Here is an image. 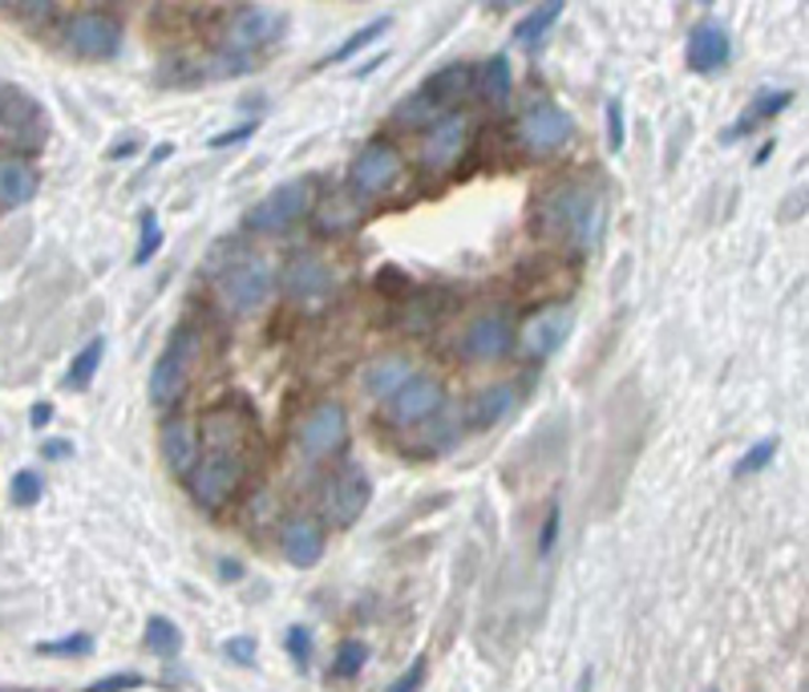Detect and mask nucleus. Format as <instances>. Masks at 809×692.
<instances>
[{
	"label": "nucleus",
	"instance_id": "nucleus-23",
	"mask_svg": "<svg viewBox=\"0 0 809 692\" xmlns=\"http://www.w3.org/2000/svg\"><path fill=\"white\" fill-rule=\"evenodd\" d=\"M511 89H514L511 57H506V53H494V57H485L482 74H478V94L485 98V106H494V110H506V106H511Z\"/></svg>",
	"mask_w": 809,
	"mask_h": 692
},
{
	"label": "nucleus",
	"instance_id": "nucleus-43",
	"mask_svg": "<svg viewBox=\"0 0 809 692\" xmlns=\"http://www.w3.org/2000/svg\"><path fill=\"white\" fill-rule=\"evenodd\" d=\"M45 421H53V405L50 402L33 405V426H45Z\"/></svg>",
	"mask_w": 809,
	"mask_h": 692
},
{
	"label": "nucleus",
	"instance_id": "nucleus-22",
	"mask_svg": "<svg viewBox=\"0 0 809 692\" xmlns=\"http://www.w3.org/2000/svg\"><path fill=\"white\" fill-rule=\"evenodd\" d=\"M280 547H284L292 567H311V563H320V554H324V530L316 527V523H304V518H299V523H287Z\"/></svg>",
	"mask_w": 809,
	"mask_h": 692
},
{
	"label": "nucleus",
	"instance_id": "nucleus-4",
	"mask_svg": "<svg viewBox=\"0 0 809 692\" xmlns=\"http://www.w3.org/2000/svg\"><path fill=\"white\" fill-rule=\"evenodd\" d=\"M195 353H199V340H195V332H175V340L166 344L158 353V361H154V369H150L146 377V393L150 402L158 405V409H166V405H175L183 393H187V381H190V365H195Z\"/></svg>",
	"mask_w": 809,
	"mask_h": 692
},
{
	"label": "nucleus",
	"instance_id": "nucleus-35",
	"mask_svg": "<svg viewBox=\"0 0 809 692\" xmlns=\"http://www.w3.org/2000/svg\"><path fill=\"white\" fill-rule=\"evenodd\" d=\"M422 684H425V660H413L409 672L393 680V684H389V692H422Z\"/></svg>",
	"mask_w": 809,
	"mask_h": 692
},
{
	"label": "nucleus",
	"instance_id": "nucleus-17",
	"mask_svg": "<svg viewBox=\"0 0 809 692\" xmlns=\"http://www.w3.org/2000/svg\"><path fill=\"white\" fill-rule=\"evenodd\" d=\"M567 332H571V308L567 304H550V308H543V312H535L526 320L518 340H523L526 356L543 361V356H550L567 340Z\"/></svg>",
	"mask_w": 809,
	"mask_h": 692
},
{
	"label": "nucleus",
	"instance_id": "nucleus-32",
	"mask_svg": "<svg viewBox=\"0 0 809 692\" xmlns=\"http://www.w3.org/2000/svg\"><path fill=\"white\" fill-rule=\"evenodd\" d=\"M364 660H369V644L345 640L337 648V664H332V672H337V677H357V672L364 668Z\"/></svg>",
	"mask_w": 809,
	"mask_h": 692
},
{
	"label": "nucleus",
	"instance_id": "nucleus-21",
	"mask_svg": "<svg viewBox=\"0 0 809 692\" xmlns=\"http://www.w3.org/2000/svg\"><path fill=\"white\" fill-rule=\"evenodd\" d=\"M37 187L41 178L25 158H17V154L0 158V207H25V202H33Z\"/></svg>",
	"mask_w": 809,
	"mask_h": 692
},
{
	"label": "nucleus",
	"instance_id": "nucleus-13",
	"mask_svg": "<svg viewBox=\"0 0 809 692\" xmlns=\"http://www.w3.org/2000/svg\"><path fill=\"white\" fill-rule=\"evenodd\" d=\"M511 344H514L511 320L499 312H485V316H473L470 325L461 328L458 356L461 361H499V356L511 353Z\"/></svg>",
	"mask_w": 809,
	"mask_h": 692
},
{
	"label": "nucleus",
	"instance_id": "nucleus-31",
	"mask_svg": "<svg viewBox=\"0 0 809 692\" xmlns=\"http://www.w3.org/2000/svg\"><path fill=\"white\" fill-rule=\"evenodd\" d=\"M162 248V227H158V215L146 211L142 215V240H138V252H134V267H146Z\"/></svg>",
	"mask_w": 809,
	"mask_h": 692
},
{
	"label": "nucleus",
	"instance_id": "nucleus-39",
	"mask_svg": "<svg viewBox=\"0 0 809 692\" xmlns=\"http://www.w3.org/2000/svg\"><path fill=\"white\" fill-rule=\"evenodd\" d=\"M223 652L231 656V660H239V664H248L251 656H255V640H251V636H236V640L223 644Z\"/></svg>",
	"mask_w": 809,
	"mask_h": 692
},
{
	"label": "nucleus",
	"instance_id": "nucleus-42",
	"mask_svg": "<svg viewBox=\"0 0 809 692\" xmlns=\"http://www.w3.org/2000/svg\"><path fill=\"white\" fill-rule=\"evenodd\" d=\"M555 535H559V506H550V510H547V523H543V539H538V551H550Z\"/></svg>",
	"mask_w": 809,
	"mask_h": 692
},
{
	"label": "nucleus",
	"instance_id": "nucleus-34",
	"mask_svg": "<svg viewBox=\"0 0 809 692\" xmlns=\"http://www.w3.org/2000/svg\"><path fill=\"white\" fill-rule=\"evenodd\" d=\"M13 498L21 506H33L41 498V479L33 474V470H25V474H17L13 479Z\"/></svg>",
	"mask_w": 809,
	"mask_h": 692
},
{
	"label": "nucleus",
	"instance_id": "nucleus-14",
	"mask_svg": "<svg viewBox=\"0 0 809 692\" xmlns=\"http://www.w3.org/2000/svg\"><path fill=\"white\" fill-rule=\"evenodd\" d=\"M349 438V414H345V405L340 402H320L304 417V426H299V450L308 453V458H328V453H337Z\"/></svg>",
	"mask_w": 809,
	"mask_h": 692
},
{
	"label": "nucleus",
	"instance_id": "nucleus-40",
	"mask_svg": "<svg viewBox=\"0 0 809 692\" xmlns=\"http://www.w3.org/2000/svg\"><path fill=\"white\" fill-rule=\"evenodd\" d=\"M94 644L86 636H74V640H57V644H41V652H89Z\"/></svg>",
	"mask_w": 809,
	"mask_h": 692
},
{
	"label": "nucleus",
	"instance_id": "nucleus-38",
	"mask_svg": "<svg viewBox=\"0 0 809 692\" xmlns=\"http://www.w3.org/2000/svg\"><path fill=\"white\" fill-rule=\"evenodd\" d=\"M251 134H255V122H243V127H236V130H223V134H215V139L207 142V146H215V151H223V146H236V142L251 139Z\"/></svg>",
	"mask_w": 809,
	"mask_h": 692
},
{
	"label": "nucleus",
	"instance_id": "nucleus-3",
	"mask_svg": "<svg viewBox=\"0 0 809 692\" xmlns=\"http://www.w3.org/2000/svg\"><path fill=\"white\" fill-rule=\"evenodd\" d=\"M272 288H275V272L263 255H248V260L223 267L219 279H215L219 304L236 316L260 312L263 304H267V296H272Z\"/></svg>",
	"mask_w": 809,
	"mask_h": 692
},
{
	"label": "nucleus",
	"instance_id": "nucleus-15",
	"mask_svg": "<svg viewBox=\"0 0 809 692\" xmlns=\"http://www.w3.org/2000/svg\"><path fill=\"white\" fill-rule=\"evenodd\" d=\"M446 405V389L437 377H425V373H413L389 402V417L393 426H422L425 417H434L437 409Z\"/></svg>",
	"mask_w": 809,
	"mask_h": 692
},
{
	"label": "nucleus",
	"instance_id": "nucleus-28",
	"mask_svg": "<svg viewBox=\"0 0 809 692\" xmlns=\"http://www.w3.org/2000/svg\"><path fill=\"white\" fill-rule=\"evenodd\" d=\"M385 29H389V17H376L373 25H361L349 41H345V45H337V50L324 57V65H340V62H349V57H357V53H361L364 45H373V41L385 33Z\"/></svg>",
	"mask_w": 809,
	"mask_h": 692
},
{
	"label": "nucleus",
	"instance_id": "nucleus-12",
	"mask_svg": "<svg viewBox=\"0 0 809 692\" xmlns=\"http://www.w3.org/2000/svg\"><path fill=\"white\" fill-rule=\"evenodd\" d=\"M280 29H284V13L280 9H267V4H248V9H239L231 21H227V33H223V50L243 57V53H255L263 50L267 41L280 37Z\"/></svg>",
	"mask_w": 809,
	"mask_h": 692
},
{
	"label": "nucleus",
	"instance_id": "nucleus-20",
	"mask_svg": "<svg viewBox=\"0 0 809 692\" xmlns=\"http://www.w3.org/2000/svg\"><path fill=\"white\" fill-rule=\"evenodd\" d=\"M162 458L175 474H190V466L199 462V433L187 417L162 421Z\"/></svg>",
	"mask_w": 809,
	"mask_h": 692
},
{
	"label": "nucleus",
	"instance_id": "nucleus-25",
	"mask_svg": "<svg viewBox=\"0 0 809 692\" xmlns=\"http://www.w3.org/2000/svg\"><path fill=\"white\" fill-rule=\"evenodd\" d=\"M409 377H413V369L405 356H385V361H376V365L364 373V389L373 393V397H393Z\"/></svg>",
	"mask_w": 809,
	"mask_h": 692
},
{
	"label": "nucleus",
	"instance_id": "nucleus-41",
	"mask_svg": "<svg viewBox=\"0 0 809 692\" xmlns=\"http://www.w3.org/2000/svg\"><path fill=\"white\" fill-rule=\"evenodd\" d=\"M142 684V677H134V672H125V677H113V680H101V684H94L89 692H118V689H138Z\"/></svg>",
	"mask_w": 809,
	"mask_h": 692
},
{
	"label": "nucleus",
	"instance_id": "nucleus-11",
	"mask_svg": "<svg viewBox=\"0 0 809 692\" xmlns=\"http://www.w3.org/2000/svg\"><path fill=\"white\" fill-rule=\"evenodd\" d=\"M470 146V122L461 118L458 110L446 113V118H437L429 134L422 142V166L429 175H446L453 166L461 163V154Z\"/></svg>",
	"mask_w": 809,
	"mask_h": 692
},
{
	"label": "nucleus",
	"instance_id": "nucleus-5",
	"mask_svg": "<svg viewBox=\"0 0 809 692\" xmlns=\"http://www.w3.org/2000/svg\"><path fill=\"white\" fill-rule=\"evenodd\" d=\"M311 183L308 178H287L275 190H267L248 215H243V227L248 231H263V235H275V231H287V227L304 219L311 207Z\"/></svg>",
	"mask_w": 809,
	"mask_h": 692
},
{
	"label": "nucleus",
	"instance_id": "nucleus-26",
	"mask_svg": "<svg viewBox=\"0 0 809 692\" xmlns=\"http://www.w3.org/2000/svg\"><path fill=\"white\" fill-rule=\"evenodd\" d=\"M559 13H562L559 0H550V4H538L535 13L518 21V29H514V45H526V50H531V45H538V41L547 37V29L559 21Z\"/></svg>",
	"mask_w": 809,
	"mask_h": 692
},
{
	"label": "nucleus",
	"instance_id": "nucleus-7",
	"mask_svg": "<svg viewBox=\"0 0 809 692\" xmlns=\"http://www.w3.org/2000/svg\"><path fill=\"white\" fill-rule=\"evenodd\" d=\"M575 139V118L567 110H559L555 101H535L531 110L518 118V142L535 158L559 154L562 146H571Z\"/></svg>",
	"mask_w": 809,
	"mask_h": 692
},
{
	"label": "nucleus",
	"instance_id": "nucleus-10",
	"mask_svg": "<svg viewBox=\"0 0 809 692\" xmlns=\"http://www.w3.org/2000/svg\"><path fill=\"white\" fill-rule=\"evenodd\" d=\"M65 45L86 62H106L122 45V29L106 13H74L65 21Z\"/></svg>",
	"mask_w": 809,
	"mask_h": 692
},
{
	"label": "nucleus",
	"instance_id": "nucleus-16",
	"mask_svg": "<svg viewBox=\"0 0 809 692\" xmlns=\"http://www.w3.org/2000/svg\"><path fill=\"white\" fill-rule=\"evenodd\" d=\"M284 292L287 300H296L299 308H320L332 296V267L324 264L320 255H296L284 267Z\"/></svg>",
	"mask_w": 809,
	"mask_h": 692
},
{
	"label": "nucleus",
	"instance_id": "nucleus-1",
	"mask_svg": "<svg viewBox=\"0 0 809 692\" xmlns=\"http://www.w3.org/2000/svg\"><path fill=\"white\" fill-rule=\"evenodd\" d=\"M535 223L543 240L559 243L567 252H595L603 235V195L587 178H567L538 199Z\"/></svg>",
	"mask_w": 809,
	"mask_h": 692
},
{
	"label": "nucleus",
	"instance_id": "nucleus-6",
	"mask_svg": "<svg viewBox=\"0 0 809 692\" xmlns=\"http://www.w3.org/2000/svg\"><path fill=\"white\" fill-rule=\"evenodd\" d=\"M248 466L236 450H211L207 458H199L187 474V491L195 494V503L203 506H223L231 494L239 491Z\"/></svg>",
	"mask_w": 809,
	"mask_h": 692
},
{
	"label": "nucleus",
	"instance_id": "nucleus-8",
	"mask_svg": "<svg viewBox=\"0 0 809 692\" xmlns=\"http://www.w3.org/2000/svg\"><path fill=\"white\" fill-rule=\"evenodd\" d=\"M401 175H405L401 151L385 139L369 142V146L352 158V171H349L352 190H357L361 199H381V195H389V190L401 183Z\"/></svg>",
	"mask_w": 809,
	"mask_h": 692
},
{
	"label": "nucleus",
	"instance_id": "nucleus-37",
	"mask_svg": "<svg viewBox=\"0 0 809 692\" xmlns=\"http://www.w3.org/2000/svg\"><path fill=\"white\" fill-rule=\"evenodd\" d=\"M287 652L296 656V664H308V656H311L308 628H292V631H287Z\"/></svg>",
	"mask_w": 809,
	"mask_h": 692
},
{
	"label": "nucleus",
	"instance_id": "nucleus-2",
	"mask_svg": "<svg viewBox=\"0 0 809 692\" xmlns=\"http://www.w3.org/2000/svg\"><path fill=\"white\" fill-rule=\"evenodd\" d=\"M470 77H473L470 65H446V69L429 77L413 98H405L397 106L401 127H434L437 118L453 113V106L470 94Z\"/></svg>",
	"mask_w": 809,
	"mask_h": 692
},
{
	"label": "nucleus",
	"instance_id": "nucleus-36",
	"mask_svg": "<svg viewBox=\"0 0 809 692\" xmlns=\"http://www.w3.org/2000/svg\"><path fill=\"white\" fill-rule=\"evenodd\" d=\"M608 146L611 151H623V106L620 101H608Z\"/></svg>",
	"mask_w": 809,
	"mask_h": 692
},
{
	"label": "nucleus",
	"instance_id": "nucleus-33",
	"mask_svg": "<svg viewBox=\"0 0 809 692\" xmlns=\"http://www.w3.org/2000/svg\"><path fill=\"white\" fill-rule=\"evenodd\" d=\"M773 453H777V441H773V438L757 441V446H753V450H748L745 458L736 462V474L745 479V474H757V470H765L773 462Z\"/></svg>",
	"mask_w": 809,
	"mask_h": 692
},
{
	"label": "nucleus",
	"instance_id": "nucleus-19",
	"mask_svg": "<svg viewBox=\"0 0 809 692\" xmlns=\"http://www.w3.org/2000/svg\"><path fill=\"white\" fill-rule=\"evenodd\" d=\"M0 98H4V106H0V118H4V127H0V134L9 142H25V146H41V130H45V122H41L37 106L25 98V94H13V89H0Z\"/></svg>",
	"mask_w": 809,
	"mask_h": 692
},
{
	"label": "nucleus",
	"instance_id": "nucleus-29",
	"mask_svg": "<svg viewBox=\"0 0 809 692\" xmlns=\"http://www.w3.org/2000/svg\"><path fill=\"white\" fill-rule=\"evenodd\" d=\"M789 101H794V94H789V89H777V94H765V98H757V101H753V113H748L741 127L729 130V134H724V142L736 139V134H745V130H753V122H761V118H773V113H781Z\"/></svg>",
	"mask_w": 809,
	"mask_h": 692
},
{
	"label": "nucleus",
	"instance_id": "nucleus-9",
	"mask_svg": "<svg viewBox=\"0 0 809 692\" xmlns=\"http://www.w3.org/2000/svg\"><path fill=\"white\" fill-rule=\"evenodd\" d=\"M373 498V482L364 474L361 466H340L328 486H324V518L332 523V527H352L357 518L364 515V506Z\"/></svg>",
	"mask_w": 809,
	"mask_h": 692
},
{
	"label": "nucleus",
	"instance_id": "nucleus-27",
	"mask_svg": "<svg viewBox=\"0 0 809 692\" xmlns=\"http://www.w3.org/2000/svg\"><path fill=\"white\" fill-rule=\"evenodd\" d=\"M101 356H106V340L94 337L86 349L74 356V365H69V377H65V385H69V389H86L89 381H94V373H98Z\"/></svg>",
	"mask_w": 809,
	"mask_h": 692
},
{
	"label": "nucleus",
	"instance_id": "nucleus-30",
	"mask_svg": "<svg viewBox=\"0 0 809 692\" xmlns=\"http://www.w3.org/2000/svg\"><path fill=\"white\" fill-rule=\"evenodd\" d=\"M178 644H183V636H178V628L166 616H154L146 624V648L150 652L171 656V652H178Z\"/></svg>",
	"mask_w": 809,
	"mask_h": 692
},
{
	"label": "nucleus",
	"instance_id": "nucleus-18",
	"mask_svg": "<svg viewBox=\"0 0 809 692\" xmlns=\"http://www.w3.org/2000/svg\"><path fill=\"white\" fill-rule=\"evenodd\" d=\"M729 57H733L729 29L704 21V25L688 37V69H697V74H717V69L729 65Z\"/></svg>",
	"mask_w": 809,
	"mask_h": 692
},
{
	"label": "nucleus",
	"instance_id": "nucleus-24",
	"mask_svg": "<svg viewBox=\"0 0 809 692\" xmlns=\"http://www.w3.org/2000/svg\"><path fill=\"white\" fill-rule=\"evenodd\" d=\"M511 409H514V389L511 385H494V389H485V393L473 397L470 409H466V417H470L473 426L485 429V426H499Z\"/></svg>",
	"mask_w": 809,
	"mask_h": 692
}]
</instances>
